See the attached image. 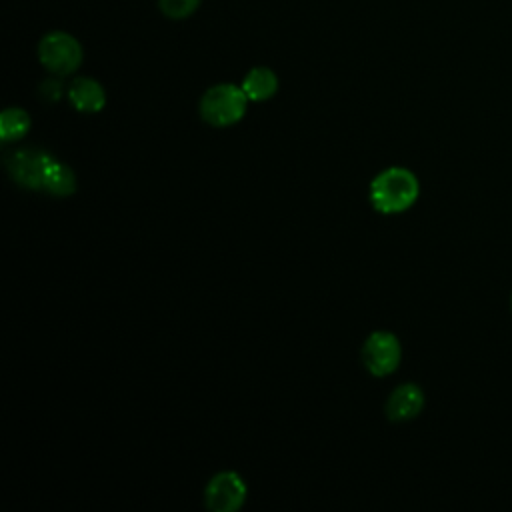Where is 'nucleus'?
I'll return each mask as SVG.
<instances>
[{
  "label": "nucleus",
  "instance_id": "6e6552de",
  "mask_svg": "<svg viewBox=\"0 0 512 512\" xmlns=\"http://www.w3.org/2000/svg\"><path fill=\"white\" fill-rule=\"evenodd\" d=\"M68 100L80 112H98L104 108L106 94L100 82L88 76L74 78L68 86Z\"/></svg>",
  "mask_w": 512,
  "mask_h": 512
},
{
  "label": "nucleus",
  "instance_id": "423d86ee",
  "mask_svg": "<svg viewBox=\"0 0 512 512\" xmlns=\"http://www.w3.org/2000/svg\"><path fill=\"white\" fill-rule=\"evenodd\" d=\"M246 484L236 472H220L206 486V506L214 512H232L244 504Z\"/></svg>",
  "mask_w": 512,
  "mask_h": 512
},
{
  "label": "nucleus",
  "instance_id": "f8f14e48",
  "mask_svg": "<svg viewBox=\"0 0 512 512\" xmlns=\"http://www.w3.org/2000/svg\"><path fill=\"white\" fill-rule=\"evenodd\" d=\"M202 0H158L160 12L170 20H184L192 16Z\"/></svg>",
  "mask_w": 512,
  "mask_h": 512
},
{
  "label": "nucleus",
  "instance_id": "f257e3e1",
  "mask_svg": "<svg viewBox=\"0 0 512 512\" xmlns=\"http://www.w3.org/2000/svg\"><path fill=\"white\" fill-rule=\"evenodd\" d=\"M416 176L406 168H388L380 172L370 186V200L378 212L396 214L410 208L418 198Z\"/></svg>",
  "mask_w": 512,
  "mask_h": 512
},
{
  "label": "nucleus",
  "instance_id": "7ed1b4c3",
  "mask_svg": "<svg viewBox=\"0 0 512 512\" xmlns=\"http://www.w3.org/2000/svg\"><path fill=\"white\" fill-rule=\"evenodd\" d=\"M82 46L80 42L62 30H52L42 36L38 44V60L40 64L56 74V76H68L78 70L82 64Z\"/></svg>",
  "mask_w": 512,
  "mask_h": 512
},
{
  "label": "nucleus",
  "instance_id": "0eeeda50",
  "mask_svg": "<svg viewBox=\"0 0 512 512\" xmlns=\"http://www.w3.org/2000/svg\"><path fill=\"white\" fill-rule=\"evenodd\" d=\"M424 408V394L416 384H402L398 386L386 404V414L394 422L412 420Z\"/></svg>",
  "mask_w": 512,
  "mask_h": 512
},
{
  "label": "nucleus",
  "instance_id": "39448f33",
  "mask_svg": "<svg viewBox=\"0 0 512 512\" xmlns=\"http://www.w3.org/2000/svg\"><path fill=\"white\" fill-rule=\"evenodd\" d=\"M400 342L390 332H374L362 348V360L374 376H388L400 364Z\"/></svg>",
  "mask_w": 512,
  "mask_h": 512
},
{
  "label": "nucleus",
  "instance_id": "9b49d317",
  "mask_svg": "<svg viewBox=\"0 0 512 512\" xmlns=\"http://www.w3.org/2000/svg\"><path fill=\"white\" fill-rule=\"evenodd\" d=\"M30 118L22 108H6L0 116V136L4 142L18 140L28 132Z\"/></svg>",
  "mask_w": 512,
  "mask_h": 512
},
{
  "label": "nucleus",
  "instance_id": "1a4fd4ad",
  "mask_svg": "<svg viewBox=\"0 0 512 512\" xmlns=\"http://www.w3.org/2000/svg\"><path fill=\"white\" fill-rule=\"evenodd\" d=\"M242 90L248 96V100L254 102H264L272 98L278 90V76L266 68V66H256L252 68L244 80H242Z\"/></svg>",
  "mask_w": 512,
  "mask_h": 512
},
{
  "label": "nucleus",
  "instance_id": "ddd939ff",
  "mask_svg": "<svg viewBox=\"0 0 512 512\" xmlns=\"http://www.w3.org/2000/svg\"><path fill=\"white\" fill-rule=\"evenodd\" d=\"M40 96H42L44 100H48V102L60 100V96H62V84H60V80H56V78L44 80V82L40 84Z\"/></svg>",
  "mask_w": 512,
  "mask_h": 512
},
{
  "label": "nucleus",
  "instance_id": "9d476101",
  "mask_svg": "<svg viewBox=\"0 0 512 512\" xmlns=\"http://www.w3.org/2000/svg\"><path fill=\"white\" fill-rule=\"evenodd\" d=\"M42 190H48L54 196H70L76 190L74 172L68 166H64V164L54 160L50 164V168H48V174H46Z\"/></svg>",
  "mask_w": 512,
  "mask_h": 512
},
{
  "label": "nucleus",
  "instance_id": "f03ea898",
  "mask_svg": "<svg viewBox=\"0 0 512 512\" xmlns=\"http://www.w3.org/2000/svg\"><path fill=\"white\" fill-rule=\"evenodd\" d=\"M248 96L242 86L216 84L208 88L200 100V114L212 126H230L238 122L246 112Z\"/></svg>",
  "mask_w": 512,
  "mask_h": 512
},
{
  "label": "nucleus",
  "instance_id": "20e7f679",
  "mask_svg": "<svg viewBox=\"0 0 512 512\" xmlns=\"http://www.w3.org/2000/svg\"><path fill=\"white\" fill-rule=\"evenodd\" d=\"M52 162L54 158L38 148H18L6 156V168L10 176L18 184L34 190L44 188V180Z\"/></svg>",
  "mask_w": 512,
  "mask_h": 512
}]
</instances>
